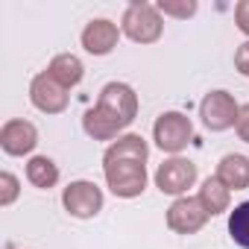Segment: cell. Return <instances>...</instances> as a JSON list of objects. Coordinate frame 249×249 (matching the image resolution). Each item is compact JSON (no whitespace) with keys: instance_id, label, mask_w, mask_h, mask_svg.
I'll return each mask as SVG.
<instances>
[{"instance_id":"cell-3","label":"cell","mask_w":249,"mask_h":249,"mask_svg":"<svg viewBox=\"0 0 249 249\" xmlns=\"http://www.w3.org/2000/svg\"><path fill=\"white\" fill-rule=\"evenodd\" d=\"M94 108L103 117H108L114 126L123 132V129H129L135 123V117H138V94L126 82H108V85H103Z\"/></svg>"},{"instance_id":"cell-21","label":"cell","mask_w":249,"mask_h":249,"mask_svg":"<svg viewBox=\"0 0 249 249\" xmlns=\"http://www.w3.org/2000/svg\"><path fill=\"white\" fill-rule=\"evenodd\" d=\"M234 71L249 79V41L237 44V50H234Z\"/></svg>"},{"instance_id":"cell-14","label":"cell","mask_w":249,"mask_h":249,"mask_svg":"<svg viewBox=\"0 0 249 249\" xmlns=\"http://www.w3.org/2000/svg\"><path fill=\"white\" fill-rule=\"evenodd\" d=\"M196 199L202 202V208L208 211V217H217V214H226V211H229V205H231V191H229L217 176H208V179L199 185Z\"/></svg>"},{"instance_id":"cell-12","label":"cell","mask_w":249,"mask_h":249,"mask_svg":"<svg viewBox=\"0 0 249 249\" xmlns=\"http://www.w3.org/2000/svg\"><path fill=\"white\" fill-rule=\"evenodd\" d=\"M214 176H217L229 191H246V188H249V156H240V153L223 156Z\"/></svg>"},{"instance_id":"cell-22","label":"cell","mask_w":249,"mask_h":249,"mask_svg":"<svg viewBox=\"0 0 249 249\" xmlns=\"http://www.w3.org/2000/svg\"><path fill=\"white\" fill-rule=\"evenodd\" d=\"M234 129H237V138L249 144V103L240 106V117H237V126Z\"/></svg>"},{"instance_id":"cell-9","label":"cell","mask_w":249,"mask_h":249,"mask_svg":"<svg viewBox=\"0 0 249 249\" xmlns=\"http://www.w3.org/2000/svg\"><path fill=\"white\" fill-rule=\"evenodd\" d=\"M30 103L41 111V114H62L71 103V94L68 88H62L47 71L36 73L33 82H30Z\"/></svg>"},{"instance_id":"cell-7","label":"cell","mask_w":249,"mask_h":249,"mask_svg":"<svg viewBox=\"0 0 249 249\" xmlns=\"http://www.w3.org/2000/svg\"><path fill=\"white\" fill-rule=\"evenodd\" d=\"M103 202H106L103 191H100L94 182H88V179H76V182H71V185L62 191V205H65V211H68L71 217H76V220H91V217H97V214L103 211Z\"/></svg>"},{"instance_id":"cell-18","label":"cell","mask_w":249,"mask_h":249,"mask_svg":"<svg viewBox=\"0 0 249 249\" xmlns=\"http://www.w3.org/2000/svg\"><path fill=\"white\" fill-rule=\"evenodd\" d=\"M156 9H159L164 18H179V21H188V18H194V15H196L199 3H196V0H159Z\"/></svg>"},{"instance_id":"cell-2","label":"cell","mask_w":249,"mask_h":249,"mask_svg":"<svg viewBox=\"0 0 249 249\" xmlns=\"http://www.w3.org/2000/svg\"><path fill=\"white\" fill-rule=\"evenodd\" d=\"M120 33L135 44H156L164 33V15L156 9V3L132 0L120 18Z\"/></svg>"},{"instance_id":"cell-13","label":"cell","mask_w":249,"mask_h":249,"mask_svg":"<svg viewBox=\"0 0 249 249\" xmlns=\"http://www.w3.org/2000/svg\"><path fill=\"white\" fill-rule=\"evenodd\" d=\"M47 73H50L62 88L71 91V88H76V85L82 82V76H85V65H82V59L73 56V53H59V56L50 59Z\"/></svg>"},{"instance_id":"cell-19","label":"cell","mask_w":249,"mask_h":249,"mask_svg":"<svg viewBox=\"0 0 249 249\" xmlns=\"http://www.w3.org/2000/svg\"><path fill=\"white\" fill-rule=\"evenodd\" d=\"M18 196H21V182H18V176L9 173V170H3V173H0V208L15 205Z\"/></svg>"},{"instance_id":"cell-10","label":"cell","mask_w":249,"mask_h":249,"mask_svg":"<svg viewBox=\"0 0 249 249\" xmlns=\"http://www.w3.org/2000/svg\"><path fill=\"white\" fill-rule=\"evenodd\" d=\"M205 223H208V211L196 196H179L167 208V226L176 234H196Z\"/></svg>"},{"instance_id":"cell-20","label":"cell","mask_w":249,"mask_h":249,"mask_svg":"<svg viewBox=\"0 0 249 249\" xmlns=\"http://www.w3.org/2000/svg\"><path fill=\"white\" fill-rule=\"evenodd\" d=\"M234 24L249 38V0H237V3H234Z\"/></svg>"},{"instance_id":"cell-15","label":"cell","mask_w":249,"mask_h":249,"mask_svg":"<svg viewBox=\"0 0 249 249\" xmlns=\"http://www.w3.org/2000/svg\"><path fill=\"white\" fill-rule=\"evenodd\" d=\"M103 159H135V161H147L150 159V144L135 135V132H123L117 141H111L103 153Z\"/></svg>"},{"instance_id":"cell-11","label":"cell","mask_w":249,"mask_h":249,"mask_svg":"<svg viewBox=\"0 0 249 249\" xmlns=\"http://www.w3.org/2000/svg\"><path fill=\"white\" fill-rule=\"evenodd\" d=\"M120 36H123V33H120V27H117L114 21H108V18H94V21L85 24L79 41H82L85 53H91V56H108V53L117 47Z\"/></svg>"},{"instance_id":"cell-6","label":"cell","mask_w":249,"mask_h":249,"mask_svg":"<svg viewBox=\"0 0 249 249\" xmlns=\"http://www.w3.org/2000/svg\"><path fill=\"white\" fill-rule=\"evenodd\" d=\"M196 185V164L182 156H170L156 170V188L167 196H188V188Z\"/></svg>"},{"instance_id":"cell-4","label":"cell","mask_w":249,"mask_h":249,"mask_svg":"<svg viewBox=\"0 0 249 249\" xmlns=\"http://www.w3.org/2000/svg\"><path fill=\"white\" fill-rule=\"evenodd\" d=\"M153 141L161 153L179 156L194 141V120L182 111H164L153 123Z\"/></svg>"},{"instance_id":"cell-1","label":"cell","mask_w":249,"mask_h":249,"mask_svg":"<svg viewBox=\"0 0 249 249\" xmlns=\"http://www.w3.org/2000/svg\"><path fill=\"white\" fill-rule=\"evenodd\" d=\"M103 176L114 196L135 199L147 191V161L135 159H103Z\"/></svg>"},{"instance_id":"cell-8","label":"cell","mask_w":249,"mask_h":249,"mask_svg":"<svg viewBox=\"0 0 249 249\" xmlns=\"http://www.w3.org/2000/svg\"><path fill=\"white\" fill-rule=\"evenodd\" d=\"M38 147V129L36 123L24 120V117H12L0 126V150L12 159H24L33 156V150Z\"/></svg>"},{"instance_id":"cell-16","label":"cell","mask_w":249,"mask_h":249,"mask_svg":"<svg viewBox=\"0 0 249 249\" xmlns=\"http://www.w3.org/2000/svg\"><path fill=\"white\" fill-rule=\"evenodd\" d=\"M27 182L38 191H50L59 185V164L50 156H33L27 161Z\"/></svg>"},{"instance_id":"cell-5","label":"cell","mask_w":249,"mask_h":249,"mask_svg":"<svg viewBox=\"0 0 249 249\" xmlns=\"http://www.w3.org/2000/svg\"><path fill=\"white\" fill-rule=\"evenodd\" d=\"M237 117H240V106L223 88L208 91L199 103V120L208 132H226V129L237 126Z\"/></svg>"},{"instance_id":"cell-17","label":"cell","mask_w":249,"mask_h":249,"mask_svg":"<svg viewBox=\"0 0 249 249\" xmlns=\"http://www.w3.org/2000/svg\"><path fill=\"white\" fill-rule=\"evenodd\" d=\"M229 237L240 249H249V199L229 211Z\"/></svg>"}]
</instances>
